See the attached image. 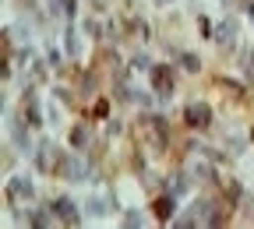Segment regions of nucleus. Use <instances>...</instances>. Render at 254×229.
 Listing matches in <instances>:
<instances>
[{"label": "nucleus", "instance_id": "1", "mask_svg": "<svg viewBox=\"0 0 254 229\" xmlns=\"http://www.w3.org/2000/svg\"><path fill=\"white\" fill-rule=\"evenodd\" d=\"M32 194H36V190H32V183H28L25 176H11V180H7V201H11V205L32 198Z\"/></svg>", "mask_w": 254, "mask_h": 229}, {"label": "nucleus", "instance_id": "2", "mask_svg": "<svg viewBox=\"0 0 254 229\" xmlns=\"http://www.w3.org/2000/svg\"><path fill=\"white\" fill-rule=\"evenodd\" d=\"M53 212L64 219V222H67V226H78V208L67 201V198H60V201H53Z\"/></svg>", "mask_w": 254, "mask_h": 229}, {"label": "nucleus", "instance_id": "3", "mask_svg": "<svg viewBox=\"0 0 254 229\" xmlns=\"http://www.w3.org/2000/svg\"><path fill=\"white\" fill-rule=\"evenodd\" d=\"M187 123L190 127H205L208 123V106H187Z\"/></svg>", "mask_w": 254, "mask_h": 229}, {"label": "nucleus", "instance_id": "4", "mask_svg": "<svg viewBox=\"0 0 254 229\" xmlns=\"http://www.w3.org/2000/svg\"><path fill=\"white\" fill-rule=\"evenodd\" d=\"M155 88L159 92H173V71H166V67H155Z\"/></svg>", "mask_w": 254, "mask_h": 229}, {"label": "nucleus", "instance_id": "5", "mask_svg": "<svg viewBox=\"0 0 254 229\" xmlns=\"http://www.w3.org/2000/svg\"><path fill=\"white\" fill-rule=\"evenodd\" d=\"M237 39V25L233 21H222V28H219V43H233Z\"/></svg>", "mask_w": 254, "mask_h": 229}, {"label": "nucleus", "instance_id": "6", "mask_svg": "<svg viewBox=\"0 0 254 229\" xmlns=\"http://www.w3.org/2000/svg\"><path fill=\"white\" fill-rule=\"evenodd\" d=\"M11 130H14V141H18V148H32V141L25 138V130H21V123H18V120H11Z\"/></svg>", "mask_w": 254, "mask_h": 229}, {"label": "nucleus", "instance_id": "7", "mask_svg": "<svg viewBox=\"0 0 254 229\" xmlns=\"http://www.w3.org/2000/svg\"><path fill=\"white\" fill-rule=\"evenodd\" d=\"M155 212H159V215H163V219H166V215L173 212V201H170V198H163V201H159V205H155Z\"/></svg>", "mask_w": 254, "mask_h": 229}, {"label": "nucleus", "instance_id": "8", "mask_svg": "<svg viewBox=\"0 0 254 229\" xmlns=\"http://www.w3.org/2000/svg\"><path fill=\"white\" fill-rule=\"evenodd\" d=\"M67 50L78 53V36H74V28H67Z\"/></svg>", "mask_w": 254, "mask_h": 229}, {"label": "nucleus", "instance_id": "9", "mask_svg": "<svg viewBox=\"0 0 254 229\" xmlns=\"http://www.w3.org/2000/svg\"><path fill=\"white\" fill-rule=\"evenodd\" d=\"M92 4H103V0H92Z\"/></svg>", "mask_w": 254, "mask_h": 229}]
</instances>
